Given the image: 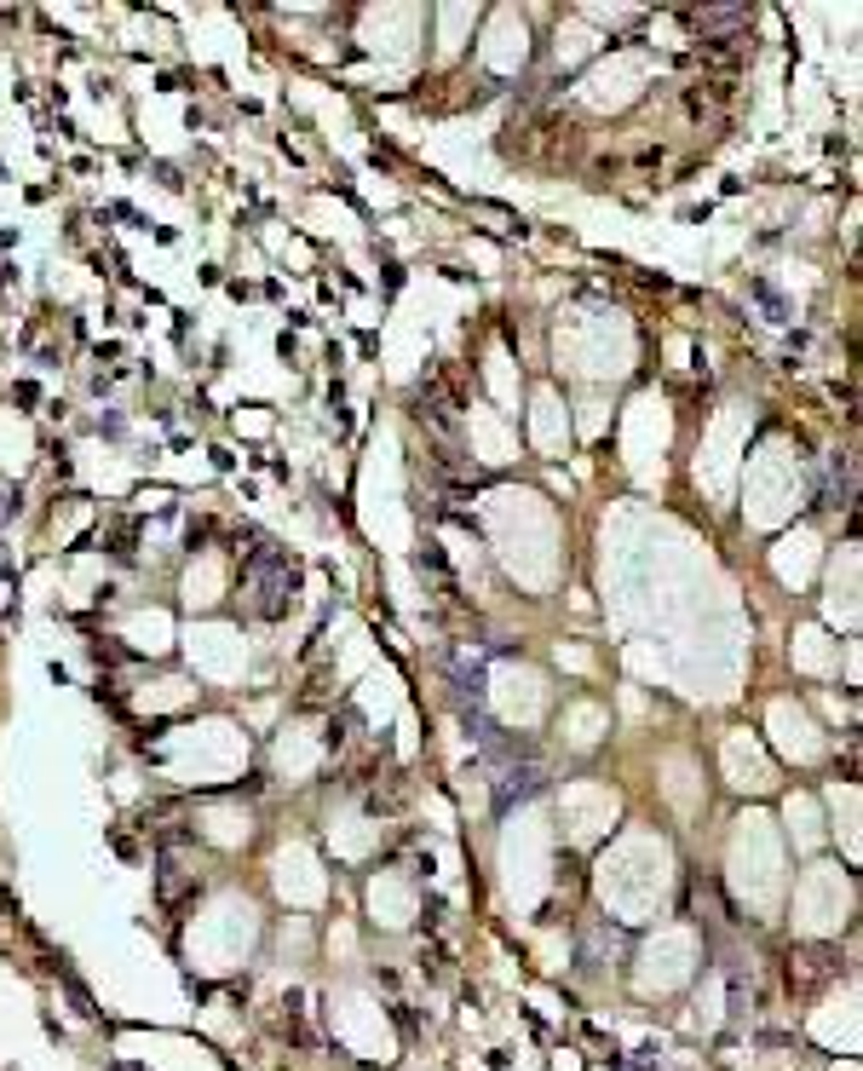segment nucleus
Listing matches in <instances>:
<instances>
[{"instance_id":"1","label":"nucleus","mask_w":863,"mask_h":1071,"mask_svg":"<svg viewBox=\"0 0 863 1071\" xmlns=\"http://www.w3.org/2000/svg\"><path fill=\"white\" fill-rule=\"evenodd\" d=\"M248 588H253V610H260L265 623H276L288 610V594H294V565L283 553H271V548H253L248 553Z\"/></svg>"},{"instance_id":"2","label":"nucleus","mask_w":863,"mask_h":1071,"mask_svg":"<svg viewBox=\"0 0 863 1071\" xmlns=\"http://www.w3.org/2000/svg\"><path fill=\"white\" fill-rule=\"evenodd\" d=\"M547 778H542V760H524V767H518V760H513V767H501V778H495V807L506 812V807H513V801H524V796H536V789H542Z\"/></svg>"},{"instance_id":"4","label":"nucleus","mask_w":863,"mask_h":1071,"mask_svg":"<svg viewBox=\"0 0 863 1071\" xmlns=\"http://www.w3.org/2000/svg\"><path fill=\"white\" fill-rule=\"evenodd\" d=\"M92 657H98V662H127V651H121V646H110V640H98V646H92Z\"/></svg>"},{"instance_id":"5","label":"nucleus","mask_w":863,"mask_h":1071,"mask_svg":"<svg viewBox=\"0 0 863 1071\" xmlns=\"http://www.w3.org/2000/svg\"><path fill=\"white\" fill-rule=\"evenodd\" d=\"M116 1071H139V1065H116Z\"/></svg>"},{"instance_id":"3","label":"nucleus","mask_w":863,"mask_h":1071,"mask_svg":"<svg viewBox=\"0 0 863 1071\" xmlns=\"http://www.w3.org/2000/svg\"><path fill=\"white\" fill-rule=\"evenodd\" d=\"M754 294H760V305H766L772 317H783V312H789V305H783V294H777L772 283H754Z\"/></svg>"}]
</instances>
